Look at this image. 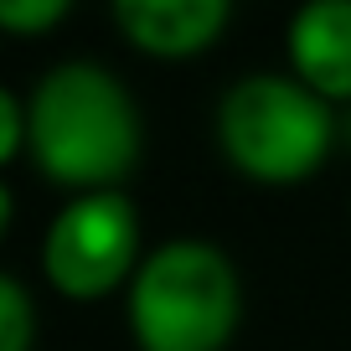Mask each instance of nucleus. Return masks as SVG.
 Returning <instances> with one entry per match:
<instances>
[{
	"instance_id": "nucleus-1",
	"label": "nucleus",
	"mask_w": 351,
	"mask_h": 351,
	"mask_svg": "<svg viewBox=\"0 0 351 351\" xmlns=\"http://www.w3.org/2000/svg\"><path fill=\"white\" fill-rule=\"evenodd\" d=\"M32 155L62 186H109L140 155V114L99 62H62L26 109Z\"/></svg>"
},
{
	"instance_id": "nucleus-2",
	"label": "nucleus",
	"mask_w": 351,
	"mask_h": 351,
	"mask_svg": "<svg viewBox=\"0 0 351 351\" xmlns=\"http://www.w3.org/2000/svg\"><path fill=\"white\" fill-rule=\"evenodd\" d=\"M130 326L145 351H217L238 326V274L212 243L176 238L140 263Z\"/></svg>"
},
{
	"instance_id": "nucleus-3",
	"label": "nucleus",
	"mask_w": 351,
	"mask_h": 351,
	"mask_svg": "<svg viewBox=\"0 0 351 351\" xmlns=\"http://www.w3.org/2000/svg\"><path fill=\"white\" fill-rule=\"evenodd\" d=\"M222 150L238 171L258 176V181H300L310 176L330 150V109L320 93L305 83L258 73L228 88L217 114Z\"/></svg>"
},
{
	"instance_id": "nucleus-4",
	"label": "nucleus",
	"mask_w": 351,
	"mask_h": 351,
	"mask_svg": "<svg viewBox=\"0 0 351 351\" xmlns=\"http://www.w3.org/2000/svg\"><path fill=\"white\" fill-rule=\"evenodd\" d=\"M134 248H140V222H134L130 202L114 191H88L47 232V279L73 300H99L130 274Z\"/></svg>"
},
{
	"instance_id": "nucleus-5",
	"label": "nucleus",
	"mask_w": 351,
	"mask_h": 351,
	"mask_svg": "<svg viewBox=\"0 0 351 351\" xmlns=\"http://www.w3.org/2000/svg\"><path fill=\"white\" fill-rule=\"evenodd\" d=\"M289 57L310 93L351 99V0H310L289 21Z\"/></svg>"
},
{
	"instance_id": "nucleus-6",
	"label": "nucleus",
	"mask_w": 351,
	"mask_h": 351,
	"mask_svg": "<svg viewBox=\"0 0 351 351\" xmlns=\"http://www.w3.org/2000/svg\"><path fill=\"white\" fill-rule=\"evenodd\" d=\"M114 21L140 52L191 57L217 42V32L228 26V5L222 0H119Z\"/></svg>"
},
{
	"instance_id": "nucleus-7",
	"label": "nucleus",
	"mask_w": 351,
	"mask_h": 351,
	"mask_svg": "<svg viewBox=\"0 0 351 351\" xmlns=\"http://www.w3.org/2000/svg\"><path fill=\"white\" fill-rule=\"evenodd\" d=\"M32 300L11 274H0V351H32Z\"/></svg>"
},
{
	"instance_id": "nucleus-8",
	"label": "nucleus",
	"mask_w": 351,
	"mask_h": 351,
	"mask_svg": "<svg viewBox=\"0 0 351 351\" xmlns=\"http://www.w3.org/2000/svg\"><path fill=\"white\" fill-rule=\"evenodd\" d=\"M62 16H67L62 0H0V32H42Z\"/></svg>"
},
{
	"instance_id": "nucleus-9",
	"label": "nucleus",
	"mask_w": 351,
	"mask_h": 351,
	"mask_svg": "<svg viewBox=\"0 0 351 351\" xmlns=\"http://www.w3.org/2000/svg\"><path fill=\"white\" fill-rule=\"evenodd\" d=\"M21 134H26V114L16 109V99L0 88V165L16 155V145H21Z\"/></svg>"
},
{
	"instance_id": "nucleus-10",
	"label": "nucleus",
	"mask_w": 351,
	"mask_h": 351,
	"mask_svg": "<svg viewBox=\"0 0 351 351\" xmlns=\"http://www.w3.org/2000/svg\"><path fill=\"white\" fill-rule=\"evenodd\" d=\"M5 222H11V191L0 186V238H5Z\"/></svg>"
}]
</instances>
